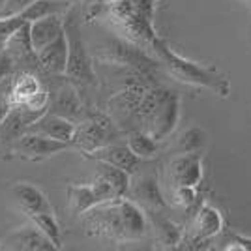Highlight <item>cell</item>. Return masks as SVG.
Instances as JSON below:
<instances>
[{"label":"cell","instance_id":"9c48e42d","mask_svg":"<svg viewBox=\"0 0 251 251\" xmlns=\"http://www.w3.org/2000/svg\"><path fill=\"white\" fill-rule=\"evenodd\" d=\"M51 113L70 118V120H81L84 115V107L81 98L77 94V86L64 77V83L58 84L54 90L49 88V109Z\"/></svg>","mask_w":251,"mask_h":251},{"label":"cell","instance_id":"5bb4252c","mask_svg":"<svg viewBox=\"0 0 251 251\" xmlns=\"http://www.w3.org/2000/svg\"><path fill=\"white\" fill-rule=\"evenodd\" d=\"M84 157H90L94 161H105L111 163L115 167L122 169L129 175H135L141 165V159L126 147V145H118V143H109L101 148H96L92 152H86Z\"/></svg>","mask_w":251,"mask_h":251},{"label":"cell","instance_id":"ffe728a7","mask_svg":"<svg viewBox=\"0 0 251 251\" xmlns=\"http://www.w3.org/2000/svg\"><path fill=\"white\" fill-rule=\"evenodd\" d=\"M68 204L74 216H83L86 210L100 204L92 184H72L68 186Z\"/></svg>","mask_w":251,"mask_h":251},{"label":"cell","instance_id":"4dcf8cb0","mask_svg":"<svg viewBox=\"0 0 251 251\" xmlns=\"http://www.w3.org/2000/svg\"><path fill=\"white\" fill-rule=\"evenodd\" d=\"M62 2H66L68 6H72V4H74V2H77V0H62Z\"/></svg>","mask_w":251,"mask_h":251},{"label":"cell","instance_id":"7a4b0ae2","mask_svg":"<svg viewBox=\"0 0 251 251\" xmlns=\"http://www.w3.org/2000/svg\"><path fill=\"white\" fill-rule=\"evenodd\" d=\"M148 51L156 56L157 64L163 66L169 74L173 75L175 79H178V81L193 84V86L208 88V90L216 92L221 98H227L229 96L230 84L223 75H220L218 72H214V70H208L204 66L191 62L188 58L176 54L175 51H171L169 45L159 36L154 40V43L150 45Z\"/></svg>","mask_w":251,"mask_h":251},{"label":"cell","instance_id":"603a6c76","mask_svg":"<svg viewBox=\"0 0 251 251\" xmlns=\"http://www.w3.org/2000/svg\"><path fill=\"white\" fill-rule=\"evenodd\" d=\"M28 220L42 230L43 234L52 242V246L56 250L62 248V229H60V223L56 221L54 212H36V214H28Z\"/></svg>","mask_w":251,"mask_h":251},{"label":"cell","instance_id":"484cf974","mask_svg":"<svg viewBox=\"0 0 251 251\" xmlns=\"http://www.w3.org/2000/svg\"><path fill=\"white\" fill-rule=\"evenodd\" d=\"M154 225H156L157 234H159V240L163 242V244L175 248L178 242H180V229H178L175 223H171L169 220H159V218H156Z\"/></svg>","mask_w":251,"mask_h":251},{"label":"cell","instance_id":"cb8c5ba5","mask_svg":"<svg viewBox=\"0 0 251 251\" xmlns=\"http://www.w3.org/2000/svg\"><path fill=\"white\" fill-rule=\"evenodd\" d=\"M68 8L70 6L62 0H36V2H32L30 6H26L23 11H19L17 15L21 17L23 21L30 23L34 19L51 15V13H64Z\"/></svg>","mask_w":251,"mask_h":251},{"label":"cell","instance_id":"d6986e66","mask_svg":"<svg viewBox=\"0 0 251 251\" xmlns=\"http://www.w3.org/2000/svg\"><path fill=\"white\" fill-rule=\"evenodd\" d=\"M223 229V218L218 210L210 204H204L199 210L197 218L193 221V242L208 240L216 236Z\"/></svg>","mask_w":251,"mask_h":251},{"label":"cell","instance_id":"5b68a950","mask_svg":"<svg viewBox=\"0 0 251 251\" xmlns=\"http://www.w3.org/2000/svg\"><path fill=\"white\" fill-rule=\"evenodd\" d=\"M120 137V127L105 113H92L75 122L72 147H77L83 154L115 143Z\"/></svg>","mask_w":251,"mask_h":251},{"label":"cell","instance_id":"ba28073f","mask_svg":"<svg viewBox=\"0 0 251 251\" xmlns=\"http://www.w3.org/2000/svg\"><path fill=\"white\" fill-rule=\"evenodd\" d=\"M0 250L8 251H56L52 242L34 223L21 225L0 236Z\"/></svg>","mask_w":251,"mask_h":251},{"label":"cell","instance_id":"7c38bea8","mask_svg":"<svg viewBox=\"0 0 251 251\" xmlns=\"http://www.w3.org/2000/svg\"><path fill=\"white\" fill-rule=\"evenodd\" d=\"M169 178L175 184V188H180V186L197 188V184L202 178V159L199 152H189V154L175 157L169 163Z\"/></svg>","mask_w":251,"mask_h":251},{"label":"cell","instance_id":"e0dca14e","mask_svg":"<svg viewBox=\"0 0 251 251\" xmlns=\"http://www.w3.org/2000/svg\"><path fill=\"white\" fill-rule=\"evenodd\" d=\"M10 191L26 216L36 214V212H51L52 210L47 195L30 182H15L10 186Z\"/></svg>","mask_w":251,"mask_h":251},{"label":"cell","instance_id":"277c9868","mask_svg":"<svg viewBox=\"0 0 251 251\" xmlns=\"http://www.w3.org/2000/svg\"><path fill=\"white\" fill-rule=\"evenodd\" d=\"M64 32L68 40V62L64 77L77 86L86 88L96 84V72L92 66V58L86 51L83 38L79 34V21L74 17V13H68L64 17Z\"/></svg>","mask_w":251,"mask_h":251},{"label":"cell","instance_id":"f546056e","mask_svg":"<svg viewBox=\"0 0 251 251\" xmlns=\"http://www.w3.org/2000/svg\"><path fill=\"white\" fill-rule=\"evenodd\" d=\"M232 244H238L240 250H251V238H246V236H238V234H232Z\"/></svg>","mask_w":251,"mask_h":251},{"label":"cell","instance_id":"4fadbf2b","mask_svg":"<svg viewBox=\"0 0 251 251\" xmlns=\"http://www.w3.org/2000/svg\"><path fill=\"white\" fill-rule=\"evenodd\" d=\"M43 113H38V111H30L23 105H11L8 109V113L4 115V118L0 120V143L2 145H8V143H13L17 137H21L28 126L40 118Z\"/></svg>","mask_w":251,"mask_h":251},{"label":"cell","instance_id":"6da1fadb","mask_svg":"<svg viewBox=\"0 0 251 251\" xmlns=\"http://www.w3.org/2000/svg\"><path fill=\"white\" fill-rule=\"evenodd\" d=\"M83 216V225L88 234L109 240H137L147 232L143 208L126 197L96 204Z\"/></svg>","mask_w":251,"mask_h":251},{"label":"cell","instance_id":"8fae6325","mask_svg":"<svg viewBox=\"0 0 251 251\" xmlns=\"http://www.w3.org/2000/svg\"><path fill=\"white\" fill-rule=\"evenodd\" d=\"M40 72L51 77H60L66 72V62H68V40L66 32L56 36L52 42L43 45L40 51H36Z\"/></svg>","mask_w":251,"mask_h":251},{"label":"cell","instance_id":"7402d4cb","mask_svg":"<svg viewBox=\"0 0 251 251\" xmlns=\"http://www.w3.org/2000/svg\"><path fill=\"white\" fill-rule=\"evenodd\" d=\"M126 147L129 148L141 161L150 159L157 154V141H154L143 129H129L126 135Z\"/></svg>","mask_w":251,"mask_h":251},{"label":"cell","instance_id":"d4e9b609","mask_svg":"<svg viewBox=\"0 0 251 251\" xmlns=\"http://www.w3.org/2000/svg\"><path fill=\"white\" fill-rule=\"evenodd\" d=\"M204 145V131L199 127H191L186 133H182L178 139L176 147L182 154H189V152H199Z\"/></svg>","mask_w":251,"mask_h":251},{"label":"cell","instance_id":"9a60e30c","mask_svg":"<svg viewBox=\"0 0 251 251\" xmlns=\"http://www.w3.org/2000/svg\"><path fill=\"white\" fill-rule=\"evenodd\" d=\"M26 131H34V133H40V135L51 137L56 141H64V143H70L72 145V139H74L75 131V122L70 118H64V116L51 113V111H45L40 118H36Z\"/></svg>","mask_w":251,"mask_h":251},{"label":"cell","instance_id":"f1b7e54d","mask_svg":"<svg viewBox=\"0 0 251 251\" xmlns=\"http://www.w3.org/2000/svg\"><path fill=\"white\" fill-rule=\"evenodd\" d=\"M13 74H15V64H13L10 54L2 49V51H0V81L8 79V77H11Z\"/></svg>","mask_w":251,"mask_h":251},{"label":"cell","instance_id":"ac0fdd59","mask_svg":"<svg viewBox=\"0 0 251 251\" xmlns=\"http://www.w3.org/2000/svg\"><path fill=\"white\" fill-rule=\"evenodd\" d=\"M64 32V13H51L28 23V36L34 51H40L43 45L52 42Z\"/></svg>","mask_w":251,"mask_h":251},{"label":"cell","instance_id":"44dd1931","mask_svg":"<svg viewBox=\"0 0 251 251\" xmlns=\"http://www.w3.org/2000/svg\"><path fill=\"white\" fill-rule=\"evenodd\" d=\"M96 176L103 178L105 182L115 189L118 197H126L127 195V188H129V182H131V175L129 173H126V171L115 167L111 163L96 161Z\"/></svg>","mask_w":251,"mask_h":251},{"label":"cell","instance_id":"8992f818","mask_svg":"<svg viewBox=\"0 0 251 251\" xmlns=\"http://www.w3.org/2000/svg\"><path fill=\"white\" fill-rule=\"evenodd\" d=\"M98 60L105 62V66H120L150 75H154L156 68L159 66L156 58H152L143 47L129 40L118 38H113L105 43L103 49L98 52Z\"/></svg>","mask_w":251,"mask_h":251},{"label":"cell","instance_id":"3957f363","mask_svg":"<svg viewBox=\"0 0 251 251\" xmlns=\"http://www.w3.org/2000/svg\"><path fill=\"white\" fill-rule=\"evenodd\" d=\"M156 2L157 0H109L107 13L126 34V40L148 51L157 38L152 25Z\"/></svg>","mask_w":251,"mask_h":251},{"label":"cell","instance_id":"83f0119b","mask_svg":"<svg viewBox=\"0 0 251 251\" xmlns=\"http://www.w3.org/2000/svg\"><path fill=\"white\" fill-rule=\"evenodd\" d=\"M175 199H176V202L182 204V206H191V204L197 201V189L191 188V186L175 188Z\"/></svg>","mask_w":251,"mask_h":251},{"label":"cell","instance_id":"4316f807","mask_svg":"<svg viewBox=\"0 0 251 251\" xmlns=\"http://www.w3.org/2000/svg\"><path fill=\"white\" fill-rule=\"evenodd\" d=\"M109 6V0H83V6H81V23H92L94 19H98L103 11H107Z\"/></svg>","mask_w":251,"mask_h":251},{"label":"cell","instance_id":"30bf717a","mask_svg":"<svg viewBox=\"0 0 251 251\" xmlns=\"http://www.w3.org/2000/svg\"><path fill=\"white\" fill-rule=\"evenodd\" d=\"M178 118H180V98H178L176 92L171 90L167 98L157 107V111L154 113V116H152V120H150V124L147 126L145 131L154 141H163L176 127Z\"/></svg>","mask_w":251,"mask_h":251},{"label":"cell","instance_id":"2e32d148","mask_svg":"<svg viewBox=\"0 0 251 251\" xmlns=\"http://www.w3.org/2000/svg\"><path fill=\"white\" fill-rule=\"evenodd\" d=\"M127 193L133 202H137L139 206L147 210H152L156 214L157 210L165 208V201H163V195L159 191V186H157V180L154 176H141L137 182H129V188H127Z\"/></svg>","mask_w":251,"mask_h":251},{"label":"cell","instance_id":"52a82bcc","mask_svg":"<svg viewBox=\"0 0 251 251\" xmlns=\"http://www.w3.org/2000/svg\"><path fill=\"white\" fill-rule=\"evenodd\" d=\"M72 147L70 143L56 141L51 137L40 135L34 131H25L11 143L8 150V159H25V161H43L47 157L60 154Z\"/></svg>","mask_w":251,"mask_h":251}]
</instances>
